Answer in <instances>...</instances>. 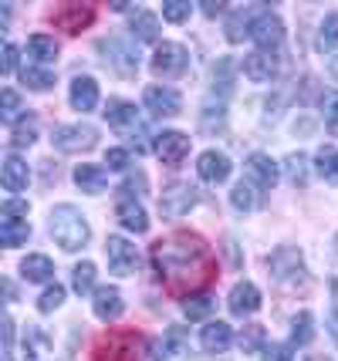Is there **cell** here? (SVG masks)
<instances>
[{"mask_svg":"<svg viewBox=\"0 0 338 361\" xmlns=\"http://www.w3.org/2000/svg\"><path fill=\"white\" fill-rule=\"evenodd\" d=\"M28 236H31V223L28 220H14V216H4V220H0V243H4L7 250L28 243Z\"/></svg>","mask_w":338,"mask_h":361,"instance_id":"4316f807","label":"cell"},{"mask_svg":"<svg viewBox=\"0 0 338 361\" xmlns=\"http://www.w3.org/2000/svg\"><path fill=\"white\" fill-rule=\"evenodd\" d=\"M95 264H92V260H85V264H78V267L71 270V287H75V290H78L81 298H85V294H92V290H98L95 287Z\"/></svg>","mask_w":338,"mask_h":361,"instance_id":"e575fe53","label":"cell"},{"mask_svg":"<svg viewBox=\"0 0 338 361\" xmlns=\"http://www.w3.org/2000/svg\"><path fill=\"white\" fill-rule=\"evenodd\" d=\"M152 149L162 159V166H183V159L190 156V135L176 132V128H162L152 142Z\"/></svg>","mask_w":338,"mask_h":361,"instance_id":"ba28073f","label":"cell"},{"mask_svg":"<svg viewBox=\"0 0 338 361\" xmlns=\"http://www.w3.org/2000/svg\"><path fill=\"white\" fill-rule=\"evenodd\" d=\"M247 179H251L260 192H264V189H274V183H277V162H274L271 156H264V152H254V156L247 159Z\"/></svg>","mask_w":338,"mask_h":361,"instance_id":"e0dca14e","label":"cell"},{"mask_svg":"<svg viewBox=\"0 0 338 361\" xmlns=\"http://www.w3.org/2000/svg\"><path fill=\"white\" fill-rule=\"evenodd\" d=\"M98 361H143V341L135 334H115L98 348Z\"/></svg>","mask_w":338,"mask_h":361,"instance_id":"8fae6325","label":"cell"},{"mask_svg":"<svg viewBox=\"0 0 338 361\" xmlns=\"http://www.w3.org/2000/svg\"><path fill=\"white\" fill-rule=\"evenodd\" d=\"M315 173L322 176L325 183H338V149L335 145H322L318 152H315Z\"/></svg>","mask_w":338,"mask_h":361,"instance_id":"1f68e13d","label":"cell"},{"mask_svg":"<svg viewBox=\"0 0 338 361\" xmlns=\"http://www.w3.org/2000/svg\"><path fill=\"white\" fill-rule=\"evenodd\" d=\"M338 44V11L335 14H325L322 27H318V47L322 51H328V47Z\"/></svg>","mask_w":338,"mask_h":361,"instance_id":"ab89813d","label":"cell"},{"mask_svg":"<svg viewBox=\"0 0 338 361\" xmlns=\"http://www.w3.org/2000/svg\"><path fill=\"white\" fill-rule=\"evenodd\" d=\"M264 328L260 324H247V331H241V351L243 355H254V351H264Z\"/></svg>","mask_w":338,"mask_h":361,"instance_id":"f35d334b","label":"cell"},{"mask_svg":"<svg viewBox=\"0 0 338 361\" xmlns=\"http://www.w3.org/2000/svg\"><path fill=\"white\" fill-rule=\"evenodd\" d=\"M126 192H129V200L132 196H143L145 192V173H135V176H129V179H126Z\"/></svg>","mask_w":338,"mask_h":361,"instance_id":"681fc988","label":"cell"},{"mask_svg":"<svg viewBox=\"0 0 338 361\" xmlns=\"http://www.w3.org/2000/svg\"><path fill=\"white\" fill-rule=\"evenodd\" d=\"M311 338H315V317L308 314V311H301V314L291 321V345L305 348V345H311Z\"/></svg>","mask_w":338,"mask_h":361,"instance_id":"836d02e7","label":"cell"},{"mask_svg":"<svg viewBox=\"0 0 338 361\" xmlns=\"http://www.w3.org/2000/svg\"><path fill=\"white\" fill-rule=\"evenodd\" d=\"M243 75H247L251 81H258V85L274 81L277 78V54H274V51H254V54H247Z\"/></svg>","mask_w":338,"mask_h":361,"instance_id":"9a60e30c","label":"cell"},{"mask_svg":"<svg viewBox=\"0 0 338 361\" xmlns=\"http://www.w3.org/2000/svg\"><path fill=\"white\" fill-rule=\"evenodd\" d=\"M92 311H95L98 321H119L126 311V300L115 287H98L95 298H92Z\"/></svg>","mask_w":338,"mask_h":361,"instance_id":"ac0fdd59","label":"cell"},{"mask_svg":"<svg viewBox=\"0 0 338 361\" xmlns=\"http://www.w3.org/2000/svg\"><path fill=\"white\" fill-rule=\"evenodd\" d=\"M75 186H78L81 192H88V196H98V192H105V186H109V173H105L102 166L81 162L78 169H75Z\"/></svg>","mask_w":338,"mask_h":361,"instance_id":"ffe728a7","label":"cell"},{"mask_svg":"<svg viewBox=\"0 0 338 361\" xmlns=\"http://www.w3.org/2000/svg\"><path fill=\"white\" fill-rule=\"evenodd\" d=\"M51 145L58 152H88L98 145V128L75 122V126H58L51 132Z\"/></svg>","mask_w":338,"mask_h":361,"instance_id":"277c9868","label":"cell"},{"mask_svg":"<svg viewBox=\"0 0 338 361\" xmlns=\"http://www.w3.org/2000/svg\"><path fill=\"white\" fill-rule=\"evenodd\" d=\"M98 51H105V64L115 68L119 75H135V68H139V54H135L126 41L109 37V41H102V44H98Z\"/></svg>","mask_w":338,"mask_h":361,"instance_id":"7c38bea8","label":"cell"},{"mask_svg":"<svg viewBox=\"0 0 338 361\" xmlns=\"http://www.w3.org/2000/svg\"><path fill=\"white\" fill-rule=\"evenodd\" d=\"M152 264L159 270L162 283L173 287V290H196L213 274V260H210L207 243L190 233H176L159 240L152 247Z\"/></svg>","mask_w":338,"mask_h":361,"instance_id":"6da1fadb","label":"cell"},{"mask_svg":"<svg viewBox=\"0 0 338 361\" xmlns=\"http://www.w3.org/2000/svg\"><path fill=\"white\" fill-rule=\"evenodd\" d=\"M335 253H338V233H335Z\"/></svg>","mask_w":338,"mask_h":361,"instance_id":"6f0895ef","label":"cell"},{"mask_svg":"<svg viewBox=\"0 0 338 361\" xmlns=\"http://www.w3.org/2000/svg\"><path fill=\"white\" fill-rule=\"evenodd\" d=\"M28 58L37 64L58 61V41H54L51 34H31V37H28Z\"/></svg>","mask_w":338,"mask_h":361,"instance_id":"484cf974","label":"cell"},{"mask_svg":"<svg viewBox=\"0 0 338 361\" xmlns=\"http://www.w3.org/2000/svg\"><path fill=\"white\" fill-rule=\"evenodd\" d=\"M183 328H169L166 331V338H159L156 345H152V361H173L183 351Z\"/></svg>","mask_w":338,"mask_h":361,"instance_id":"4dcf8cb0","label":"cell"},{"mask_svg":"<svg viewBox=\"0 0 338 361\" xmlns=\"http://www.w3.org/2000/svg\"><path fill=\"white\" fill-rule=\"evenodd\" d=\"M4 216L24 220V216H28V203H24V200H7V203H4Z\"/></svg>","mask_w":338,"mask_h":361,"instance_id":"f907efd6","label":"cell"},{"mask_svg":"<svg viewBox=\"0 0 338 361\" xmlns=\"http://www.w3.org/2000/svg\"><path fill=\"white\" fill-rule=\"evenodd\" d=\"M115 216H119V223L129 230V233H145L149 230V216H145V209L135 200H119V206H115Z\"/></svg>","mask_w":338,"mask_h":361,"instance_id":"603a6c76","label":"cell"},{"mask_svg":"<svg viewBox=\"0 0 338 361\" xmlns=\"http://www.w3.org/2000/svg\"><path fill=\"white\" fill-rule=\"evenodd\" d=\"M230 203H234V209L237 213H254L260 203V189L251 183V179H241L237 186L230 189Z\"/></svg>","mask_w":338,"mask_h":361,"instance_id":"83f0119b","label":"cell"},{"mask_svg":"<svg viewBox=\"0 0 338 361\" xmlns=\"http://www.w3.org/2000/svg\"><path fill=\"white\" fill-rule=\"evenodd\" d=\"M251 41L258 44V51H277L281 41H284V24H281V17L271 14V11L258 14L254 24H251Z\"/></svg>","mask_w":338,"mask_h":361,"instance_id":"30bf717a","label":"cell"},{"mask_svg":"<svg viewBox=\"0 0 338 361\" xmlns=\"http://www.w3.org/2000/svg\"><path fill=\"white\" fill-rule=\"evenodd\" d=\"M267 274L284 287H294L298 281H305V257L298 247H277L267 257Z\"/></svg>","mask_w":338,"mask_h":361,"instance_id":"3957f363","label":"cell"},{"mask_svg":"<svg viewBox=\"0 0 338 361\" xmlns=\"http://www.w3.org/2000/svg\"><path fill=\"white\" fill-rule=\"evenodd\" d=\"M200 345H203V351H210V355H224V351H230V345H234V331H230L227 321H210V324H203V331H200Z\"/></svg>","mask_w":338,"mask_h":361,"instance_id":"2e32d148","label":"cell"},{"mask_svg":"<svg viewBox=\"0 0 338 361\" xmlns=\"http://www.w3.org/2000/svg\"><path fill=\"white\" fill-rule=\"evenodd\" d=\"M196 203H200V192H196V186H190V183H169V186L162 189V196H159L162 216H169V220L186 216Z\"/></svg>","mask_w":338,"mask_h":361,"instance_id":"8992f818","label":"cell"},{"mask_svg":"<svg viewBox=\"0 0 338 361\" xmlns=\"http://www.w3.org/2000/svg\"><path fill=\"white\" fill-rule=\"evenodd\" d=\"M217 11H220V4H203V14H207V17H213Z\"/></svg>","mask_w":338,"mask_h":361,"instance_id":"f5cc1de1","label":"cell"},{"mask_svg":"<svg viewBox=\"0 0 338 361\" xmlns=\"http://www.w3.org/2000/svg\"><path fill=\"white\" fill-rule=\"evenodd\" d=\"M0 118L7 122V126H14L17 118H20V94L14 92V88H4V94H0Z\"/></svg>","mask_w":338,"mask_h":361,"instance_id":"74e56055","label":"cell"},{"mask_svg":"<svg viewBox=\"0 0 338 361\" xmlns=\"http://www.w3.org/2000/svg\"><path fill=\"white\" fill-rule=\"evenodd\" d=\"M20 277L28 283H48L54 277V264H51L44 253H31L20 260Z\"/></svg>","mask_w":338,"mask_h":361,"instance_id":"d4e9b609","label":"cell"},{"mask_svg":"<svg viewBox=\"0 0 338 361\" xmlns=\"http://www.w3.org/2000/svg\"><path fill=\"white\" fill-rule=\"evenodd\" d=\"M186 68H190V51L183 44H176V41H162V44H156L152 75H159V78H179Z\"/></svg>","mask_w":338,"mask_h":361,"instance_id":"5b68a950","label":"cell"},{"mask_svg":"<svg viewBox=\"0 0 338 361\" xmlns=\"http://www.w3.org/2000/svg\"><path fill=\"white\" fill-rule=\"evenodd\" d=\"M190 14H193V4H190V0H166V4H162V17L173 20V24L190 20Z\"/></svg>","mask_w":338,"mask_h":361,"instance_id":"60d3db41","label":"cell"},{"mask_svg":"<svg viewBox=\"0 0 338 361\" xmlns=\"http://www.w3.org/2000/svg\"><path fill=\"white\" fill-rule=\"evenodd\" d=\"M0 68H4V75H14V68H17V47H14V44H4V58H0Z\"/></svg>","mask_w":338,"mask_h":361,"instance_id":"816d5d0a","label":"cell"},{"mask_svg":"<svg viewBox=\"0 0 338 361\" xmlns=\"http://www.w3.org/2000/svg\"><path fill=\"white\" fill-rule=\"evenodd\" d=\"M227 304H230V314H234V317H251V314H258V311H260L264 298H260L258 283L241 281L237 287H234V290H230Z\"/></svg>","mask_w":338,"mask_h":361,"instance_id":"4fadbf2b","label":"cell"},{"mask_svg":"<svg viewBox=\"0 0 338 361\" xmlns=\"http://www.w3.org/2000/svg\"><path fill=\"white\" fill-rule=\"evenodd\" d=\"M284 173H288L291 183H305L308 179V159L301 156V152H291V156L284 159Z\"/></svg>","mask_w":338,"mask_h":361,"instance_id":"ee69618b","label":"cell"},{"mask_svg":"<svg viewBox=\"0 0 338 361\" xmlns=\"http://www.w3.org/2000/svg\"><path fill=\"white\" fill-rule=\"evenodd\" d=\"M210 311H213V298L210 294H193V298L183 304V314L190 317V321H203Z\"/></svg>","mask_w":338,"mask_h":361,"instance_id":"8d00e7d4","label":"cell"},{"mask_svg":"<svg viewBox=\"0 0 338 361\" xmlns=\"http://www.w3.org/2000/svg\"><path fill=\"white\" fill-rule=\"evenodd\" d=\"M260 361H294L291 345H267L260 351Z\"/></svg>","mask_w":338,"mask_h":361,"instance_id":"bcb514c9","label":"cell"},{"mask_svg":"<svg viewBox=\"0 0 338 361\" xmlns=\"http://www.w3.org/2000/svg\"><path fill=\"white\" fill-rule=\"evenodd\" d=\"M143 102L156 118H176L179 111H183V94H179L176 88H169V85H152V88H145Z\"/></svg>","mask_w":338,"mask_h":361,"instance_id":"9c48e42d","label":"cell"},{"mask_svg":"<svg viewBox=\"0 0 338 361\" xmlns=\"http://www.w3.org/2000/svg\"><path fill=\"white\" fill-rule=\"evenodd\" d=\"M132 34H135V41L156 44L159 41V17L152 14V11H135L132 14Z\"/></svg>","mask_w":338,"mask_h":361,"instance_id":"f1b7e54d","label":"cell"},{"mask_svg":"<svg viewBox=\"0 0 338 361\" xmlns=\"http://www.w3.org/2000/svg\"><path fill=\"white\" fill-rule=\"evenodd\" d=\"M28 179H31V169H28V162L20 156H7L4 159V173H0V183L7 192H20V189H28Z\"/></svg>","mask_w":338,"mask_h":361,"instance_id":"7402d4cb","label":"cell"},{"mask_svg":"<svg viewBox=\"0 0 338 361\" xmlns=\"http://www.w3.org/2000/svg\"><path fill=\"white\" fill-rule=\"evenodd\" d=\"M328 331L335 334V341H338V311H335V314H332V324H328Z\"/></svg>","mask_w":338,"mask_h":361,"instance_id":"11a10c76","label":"cell"},{"mask_svg":"<svg viewBox=\"0 0 338 361\" xmlns=\"http://www.w3.org/2000/svg\"><path fill=\"white\" fill-rule=\"evenodd\" d=\"M308 361H328V358H308Z\"/></svg>","mask_w":338,"mask_h":361,"instance_id":"9f6ffc18","label":"cell"},{"mask_svg":"<svg viewBox=\"0 0 338 361\" xmlns=\"http://www.w3.org/2000/svg\"><path fill=\"white\" fill-rule=\"evenodd\" d=\"M98 98H102V92H98V81L88 78V75L75 78V81H71V88H68V102H71V109L81 111V115L95 111L98 109Z\"/></svg>","mask_w":338,"mask_h":361,"instance_id":"5bb4252c","label":"cell"},{"mask_svg":"<svg viewBox=\"0 0 338 361\" xmlns=\"http://www.w3.org/2000/svg\"><path fill=\"white\" fill-rule=\"evenodd\" d=\"M4 358H14V317L4 321Z\"/></svg>","mask_w":338,"mask_h":361,"instance_id":"7dc6e473","label":"cell"},{"mask_svg":"<svg viewBox=\"0 0 338 361\" xmlns=\"http://www.w3.org/2000/svg\"><path fill=\"white\" fill-rule=\"evenodd\" d=\"M61 304H65V287H61V283H51L48 290L41 294V300H37V311H41V314H51V311H58Z\"/></svg>","mask_w":338,"mask_h":361,"instance_id":"b9f144b4","label":"cell"},{"mask_svg":"<svg viewBox=\"0 0 338 361\" xmlns=\"http://www.w3.org/2000/svg\"><path fill=\"white\" fill-rule=\"evenodd\" d=\"M105 162H109V169H115V173H122V169H129V149H122V145H115V149H109L105 152Z\"/></svg>","mask_w":338,"mask_h":361,"instance_id":"f6af8a7d","label":"cell"},{"mask_svg":"<svg viewBox=\"0 0 338 361\" xmlns=\"http://www.w3.org/2000/svg\"><path fill=\"white\" fill-rule=\"evenodd\" d=\"M105 260H109V270L115 277H129L139 267V253L126 236H109L105 240Z\"/></svg>","mask_w":338,"mask_h":361,"instance_id":"52a82bcc","label":"cell"},{"mask_svg":"<svg viewBox=\"0 0 338 361\" xmlns=\"http://www.w3.org/2000/svg\"><path fill=\"white\" fill-rule=\"evenodd\" d=\"M254 17L258 14H251V11H237V14L227 20V41H243V37H251V24H254Z\"/></svg>","mask_w":338,"mask_h":361,"instance_id":"d590c367","label":"cell"},{"mask_svg":"<svg viewBox=\"0 0 338 361\" xmlns=\"http://www.w3.org/2000/svg\"><path fill=\"white\" fill-rule=\"evenodd\" d=\"M328 71H332V78L338 81V54H335V58H332V61H328Z\"/></svg>","mask_w":338,"mask_h":361,"instance_id":"db71d44e","label":"cell"},{"mask_svg":"<svg viewBox=\"0 0 338 361\" xmlns=\"http://www.w3.org/2000/svg\"><path fill=\"white\" fill-rule=\"evenodd\" d=\"M48 226H51L54 243H58L65 253L81 250V247L88 243V236H92V226H88V220H85V213H81L78 206H71V203L54 206V209H51Z\"/></svg>","mask_w":338,"mask_h":361,"instance_id":"7a4b0ae2","label":"cell"},{"mask_svg":"<svg viewBox=\"0 0 338 361\" xmlns=\"http://www.w3.org/2000/svg\"><path fill=\"white\" fill-rule=\"evenodd\" d=\"M196 173H200V179L203 183H224L227 176H230V159L224 156V152H217V149H207L203 156H200V162H196Z\"/></svg>","mask_w":338,"mask_h":361,"instance_id":"d6986e66","label":"cell"},{"mask_svg":"<svg viewBox=\"0 0 338 361\" xmlns=\"http://www.w3.org/2000/svg\"><path fill=\"white\" fill-rule=\"evenodd\" d=\"M92 7H81V4H68L61 11H54V20L68 27V31H85V24H92Z\"/></svg>","mask_w":338,"mask_h":361,"instance_id":"f546056e","label":"cell"},{"mask_svg":"<svg viewBox=\"0 0 338 361\" xmlns=\"http://www.w3.org/2000/svg\"><path fill=\"white\" fill-rule=\"evenodd\" d=\"M20 348H24V351H20V355H24V361H48V355H51V338L41 328L28 324L24 338H20Z\"/></svg>","mask_w":338,"mask_h":361,"instance_id":"44dd1931","label":"cell"},{"mask_svg":"<svg viewBox=\"0 0 338 361\" xmlns=\"http://www.w3.org/2000/svg\"><path fill=\"white\" fill-rule=\"evenodd\" d=\"M105 122L115 128V132H126L139 122V111L132 102H122V98H112L109 105H105Z\"/></svg>","mask_w":338,"mask_h":361,"instance_id":"cb8c5ba5","label":"cell"},{"mask_svg":"<svg viewBox=\"0 0 338 361\" xmlns=\"http://www.w3.org/2000/svg\"><path fill=\"white\" fill-rule=\"evenodd\" d=\"M34 139H37V122L34 118H20L14 126V145L17 149H24V145H34Z\"/></svg>","mask_w":338,"mask_h":361,"instance_id":"7bdbcfd3","label":"cell"},{"mask_svg":"<svg viewBox=\"0 0 338 361\" xmlns=\"http://www.w3.org/2000/svg\"><path fill=\"white\" fill-rule=\"evenodd\" d=\"M325 128L338 135V98H328V109H325Z\"/></svg>","mask_w":338,"mask_h":361,"instance_id":"c3c4849f","label":"cell"},{"mask_svg":"<svg viewBox=\"0 0 338 361\" xmlns=\"http://www.w3.org/2000/svg\"><path fill=\"white\" fill-rule=\"evenodd\" d=\"M20 81H24V88H31V92H48V88H54V75H51L48 68H34V64H28V68L20 71Z\"/></svg>","mask_w":338,"mask_h":361,"instance_id":"d6a6232c","label":"cell"}]
</instances>
